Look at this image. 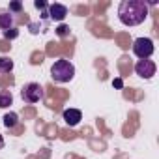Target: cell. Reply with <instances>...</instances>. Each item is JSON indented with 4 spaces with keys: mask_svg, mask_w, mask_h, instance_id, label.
<instances>
[{
    "mask_svg": "<svg viewBox=\"0 0 159 159\" xmlns=\"http://www.w3.org/2000/svg\"><path fill=\"white\" fill-rule=\"evenodd\" d=\"M148 17V4L144 0H124L118 6V19L125 26H139Z\"/></svg>",
    "mask_w": 159,
    "mask_h": 159,
    "instance_id": "obj_1",
    "label": "cell"
},
{
    "mask_svg": "<svg viewBox=\"0 0 159 159\" xmlns=\"http://www.w3.org/2000/svg\"><path fill=\"white\" fill-rule=\"evenodd\" d=\"M51 77H52V81H56V83H69L71 79L75 77V66L69 60L60 58V60H56L51 66Z\"/></svg>",
    "mask_w": 159,
    "mask_h": 159,
    "instance_id": "obj_2",
    "label": "cell"
},
{
    "mask_svg": "<svg viewBox=\"0 0 159 159\" xmlns=\"http://www.w3.org/2000/svg\"><path fill=\"white\" fill-rule=\"evenodd\" d=\"M21 98L25 103H38L45 98V90L39 83H28L21 90Z\"/></svg>",
    "mask_w": 159,
    "mask_h": 159,
    "instance_id": "obj_3",
    "label": "cell"
},
{
    "mask_svg": "<svg viewBox=\"0 0 159 159\" xmlns=\"http://www.w3.org/2000/svg\"><path fill=\"white\" fill-rule=\"evenodd\" d=\"M153 51H155V47H153V41L150 38H137L133 41V52L140 60H148L153 54Z\"/></svg>",
    "mask_w": 159,
    "mask_h": 159,
    "instance_id": "obj_4",
    "label": "cell"
},
{
    "mask_svg": "<svg viewBox=\"0 0 159 159\" xmlns=\"http://www.w3.org/2000/svg\"><path fill=\"white\" fill-rule=\"evenodd\" d=\"M155 69H157V66L152 60H139L135 64V73L142 79H152L155 75Z\"/></svg>",
    "mask_w": 159,
    "mask_h": 159,
    "instance_id": "obj_5",
    "label": "cell"
},
{
    "mask_svg": "<svg viewBox=\"0 0 159 159\" xmlns=\"http://www.w3.org/2000/svg\"><path fill=\"white\" fill-rule=\"evenodd\" d=\"M62 118H64V122L69 127H75V125H79V122L83 120V112L79 111V109H66L64 114H62Z\"/></svg>",
    "mask_w": 159,
    "mask_h": 159,
    "instance_id": "obj_6",
    "label": "cell"
},
{
    "mask_svg": "<svg viewBox=\"0 0 159 159\" xmlns=\"http://www.w3.org/2000/svg\"><path fill=\"white\" fill-rule=\"evenodd\" d=\"M52 21H64L66 19V15H67V8L64 6V4H51L49 6V13H47Z\"/></svg>",
    "mask_w": 159,
    "mask_h": 159,
    "instance_id": "obj_7",
    "label": "cell"
},
{
    "mask_svg": "<svg viewBox=\"0 0 159 159\" xmlns=\"http://www.w3.org/2000/svg\"><path fill=\"white\" fill-rule=\"evenodd\" d=\"M13 26V15L11 13H0V28L2 30H10Z\"/></svg>",
    "mask_w": 159,
    "mask_h": 159,
    "instance_id": "obj_8",
    "label": "cell"
},
{
    "mask_svg": "<svg viewBox=\"0 0 159 159\" xmlns=\"http://www.w3.org/2000/svg\"><path fill=\"white\" fill-rule=\"evenodd\" d=\"M17 124H19V116H17V112H6V114H4V125H6L8 129L15 127Z\"/></svg>",
    "mask_w": 159,
    "mask_h": 159,
    "instance_id": "obj_9",
    "label": "cell"
},
{
    "mask_svg": "<svg viewBox=\"0 0 159 159\" xmlns=\"http://www.w3.org/2000/svg\"><path fill=\"white\" fill-rule=\"evenodd\" d=\"M11 103H13L11 92H8V90H2V92H0V109H6V107H10Z\"/></svg>",
    "mask_w": 159,
    "mask_h": 159,
    "instance_id": "obj_10",
    "label": "cell"
},
{
    "mask_svg": "<svg viewBox=\"0 0 159 159\" xmlns=\"http://www.w3.org/2000/svg\"><path fill=\"white\" fill-rule=\"evenodd\" d=\"M11 69H13V60H10V58H6V56L0 58V71H2V73H8V71H11Z\"/></svg>",
    "mask_w": 159,
    "mask_h": 159,
    "instance_id": "obj_11",
    "label": "cell"
},
{
    "mask_svg": "<svg viewBox=\"0 0 159 159\" xmlns=\"http://www.w3.org/2000/svg\"><path fill=\"white\" fill-rule=\"evenodd\" d=\"M69 32H71V30H69V26H67V25H60V26L56 28V36H60V38H67V36H69Z\"/></svg>",
    "mask_w": 159,
    "mask_h": 159,
    "instance_id": "obj_12",
    "label": "cell"
},
{
    "mask_svg": "<svg viewBox=\"0 0 159 159\" xmlns=\"http://www.w3.org/2000/svg\"><path fill=\"white\" fill-rule=\"evenodd\" d=\"M19 36V30H15V28H10V30H4V38H8V39H15Z\"/></svg>",
    "mask_w": 159,
    "mask_h": 159,
    "instance_id": "obj_13",
    "label": "cell"
},
{
    "mask_svg": "<svg viewBox=\"0 0 159 159\" xmlns=\"http://www.w3.org/2000/svg\"><path fill=\"white\" fill-rule=\"evenodd\" d=\"M23 10V4L21 2H10V13L11 11H21Z\"/></svg>",
    "mask_w": 159,
    "mask_h": 159,
    "instance_id": "obj_14",
    "label": "cell"
},
{
    "mask_svg": "<svg viewBox=\"0 0 159 159\" xmlns=\"http://www.w3.org/2000/svg\"><path fill=\"white\" fill-rule=\"evenodd\" d=\"M34 6H36L38 10H45V8H49V6H47V2H41V0H36Z\"/></svg>",
    "mask_w": 159,
    "mask_h": 159,
    "instance_id": "obj_15",
    "label": "cell"
},
{
    "mask_svg": "<svg viewBox=\"0 0 159 159\" xmlns=\"http://www.w3.org/2000/svg\"><path fill=\"white\" fill-rule=\"evenodd\" d=\"M114 86L116 88H122V81H120V79H116V81H114Z\"/></svg>",
    "mask_w": 159,
    "mask_h": 159,
    "instance_id": "obj_16",
    "label": "cell"
},
{
    "mask_svg": "<svg viewBox=\"0 0 159 159\" xmlns=\"http://www.w3.org/2000/svg\"><path fill=\"white\" fill-rule=\"evenodd\" d=\"M2 148H4V137L0 135V150H2Z\"/></svg>",
    "mask_w": 159,
    "mask_h": 159,
    "instance_id": "obj_17",
    "label": "cell"
}]
</instances>
